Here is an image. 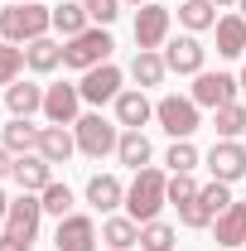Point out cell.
Instances as JSON below:
<instances>
[{
  "label": "cell",
  "mask_w": 246,
  "mask_h": 251,
  "mask_svg": "<svg viewBox=\"0 0 246 251\" xmlns=\"http://www.w3.org/2000/svg\"><path fill=\"white\" fill-rule=\"evenodd\" d=\"M237 82H242V92H246V63H242V77H237Z\"/></svg>",
  "instance_id": "42"
},
{
  "label": "cell",
  "mask_w": 246,
  "mask_h": 251,
  "mask_svg": "<svg viewBox=\"0 0 246 251\" xmlns=\"http://www.w3.org/2000/svg\"><path fill=\"white\" fill-rule=\"evenodd\" d=\"M111 34L92 25V29H82L77 39H63V68H73V73H87V68H101V63H111Z\"/></svg>",
  "instance_id": "5"
},
{
  "label": "cell",
  "mask_w": 246,
  "mask_h": 251,
  "mask_svg": "<svg viewBox=\"0 0 246 251\" xmlns=\"http://www.w3.org/2000/svg\"><path fill=\"white\" fill-rule=\"evenodd\" d=\"M53 29V10L49 5H5L0 10V39L5 44H34Z\"/></svg>",
  "instance_id": "2"
},
{
  "label": "cell",
  "mask_w": 246,
  "mask_h": 251,
  "mask_svg": "<svg viewBox=\"0 0 246 251\" xmlns=\"http://www.w3.org/2000/svg\"><path fill=\"white\" fill-rule=\"evenodd\" d=\"M10 5H34V0H10Z\"/></svg>",
  "instance_id": "44"
},
{
  "label": "cell",
  "mask_w": 246,
  "mask_h": 251,
  "mask_svg": "<svg viewBox=\"0 0 246 251\" xmlns=\"http://www.w3.org/2000/svg\"><path fill=\"white\" fill-rule=\"evenodd\" d=\"M164 203H169V174L154 169V164H145V169L125 184V213L135 222H154L164 213Z\"/></svg>",
  "instance_id": "1"
},
{
  "label": "cell",
  "mask_w": 246,
  "mask_h": 251,
  "mask_svg": "<svg viewBox=\"0 0 246 251\" xmlns=\"http://www.w3.org/2000/svg\"><path fill=\"white\" fill-rule=\"evenodd\" d=\"M150 135H145V130H121V145H116V159H121L125 169H130V174H140V169H145V164H150Z\"/></svg>",
  "instance_id": "26"
},
{
  "label": "cell",
  "mask_w": 246,
  "mask_h": 251,
  "mask_svg": "<svg viewBox=\"0 0 246 251\" xmlns=\"http://www.w3.org/2000/svg\"><path fill=\"white\" fill-rule=\"evenodd\" d=\"M5 111H10V116H25V121L39 116V111H44V87H39V82H25V77L10 82V87H5Z\"/></svg>",
  "instance_id": "19"
},
{
  "label": "cell",
  "mask_w": 246,
  "mask_h": 251,
  "mask_svg": "<svg viewBox=\"0 0 246 251\" xmlns=\"http://www.w3.org/2000/svg\"><path fill=\"white\" fill-rule=\"evenodd\" d=\"M213 130H217V140H242V135H246V106H242V101L217 106V111H213Z\"/></svg>",
  "instance_id": "28"
},
{
  "label": "cell",
  "mask_w": 246,
  "mask_h": 251,
  "mask_svg": "<svg viewBox=\"0 0 246 251\" xmlns=\"http://www.w3.org/2000/svg\"><path fill=\"white\" fill-rule=\"evenodd\" d=\"M203 164H208V174L217 184H237V179H246V145L242 140H213Z\"/></svg>",
  "instance_id": "8"
},
{
  "label": "cell",
  "mask_w": 246,
  "mask_h": 251,
  "mask_svg": "<svg viewBox=\"0 0 246 251\" xmlns=\"http://www.w3.org/2000/svg\"><path fill=\"white\" fill-rule=\"evenodd\" d=\"M10 184L20 188V193H44V188L53 184V164L29 150V155H15V169H10Z\"/></svg>",
  "instance_id": "13"
},
{
  "label": "cell",
  "mask_w": 246,
  "mask_h": 251,
  "mask_svg": "<svg viewBox=\"0 0 246 251\" xmlns=\"http://www.w3.org/2000/svg\"><path fill=\"white\" fill-rule=\"evenodd\" d=\"M130 77H135V87L145 92V87H159L164 77H169V63L159 49H135V58H130Z\"/></svg>",
  "instance_id": "18"
},
{
  "label": "cell",
  "mask_w": 246,
  "mask_h": 251,
  "mask_svg": "<svg viewBox=\"0 0 246 251\" xmlns=\"http://www.w3.org/2000/svg\"><path fill=\"white\" fill-rule=\"evenodd\" d=\"M39 222H44V203H39V193H20V198H10L5 232H15V237L34 242V237H39Z\"/></svg>",
  "instance_id": "14"
},
{
  "label": "cell",
  "mask_w": 246,
  "mask_h": 251,
  "mask_svg": "<svg viewBox=\"0 0 246 251\" xmlns=\"http://www.w3.org/2000/svg\"><path fill=\"white\" fill-rule=\"evenodd\" d=\"M237 15H242V20H246V0H237Z\"/></svg>",
  "instance_id": "41"
},
{
  "label": "cell",
  "mask_w": 246,
  "mask_h": 251,
  "mask_svg": "<svg viewBox=\"0 0 246 251\" xmlns=\"http://www.w3.org/2000/svg\"><path fill=\"white\" fill-rule=\"evenodd\" d=\"M82 29H92V15H87L82 0H63V5H53V34H58V39H77Z\"/></svg>",
  "instance_id": "24"
},
{
  "label": "cell",
  "mask_w": 246,
  "mask_h": 251,
  "mask_svg": "<svg viewBox=\"0 0 246 251\" xmlns=\"http://www.w3.org/2000/svg\"><path fill=\"white\" fill-rule=\"evenodd\" d=\"M39 155L49 159V164H68V159L77 155L73 126H44V130H39Z\"/></svg>",
  "instance_id": "17"
},
{
  "label": "cell",
  "mask_w": 246,
  "mask_h": 251,
  "mask_svg": "<svg viewBox=\"0 0 246 251\" xmlns=\"http://www.w3.org/2000/svg\"><path fill=\"white\" fill-rule=\"evenodd\" d=\"M237 92H242V82H237L232 73H208V68H203V73L193 77V92H188V97H193L198 106L217 111V106H232V101H237Z\"/></svg>",
  "instance_id": "9"
},
{
  "label": "cell",
  "mask_w": 246,
  "mask_h": 251,
  "mask_svg": "<svg viewBox=\"0 0 246 251\" xmlns=\"http://www.w3.org/2000/svg\"><path fill=\"white\" fill-rule=\"evenodd\" d=\"M10 169H15V155H10V150H5V145H0V184H5V179H10Z\"/></svg>",
  "instance_id": "38"
},
{
  "label": "cell",
  "mask_w": 246,
  "mask_h": 251,
  "mask_svg": "<svg viewBox=\"0 0 246 251\" xmlns=\"http://www.w3.org/2000/svg\"><path fill=\"white\" fill-rule=\"evenodd\" d=\"M39 130H44V126L25 121V116H10V126L0 130V145H5L10 155H29V150H39Z\"/></svg>",
  "instance_id": "25"
},
{
  "label": "cell",
  "mask_w": 246,
  "mask_h": 251,
  "mask_svg": "<svg viewBox=\"0 0 246 251\" xmlns=\"http://www.w3.org/2000/svg\"><path fill=\"white\" fill-rule=\"evenodd\" d=\"M82 116V92H77V82H53V87H44V121L49 126H77Z\"/></svg>",
  "instance_id": "10"
},
{
  "label": "cell",
  "mask_w": 246,
  "mask_h": 251,
  "mask_svg": "<svg viewBox=\"0 0 246 251\" xmlns=\"http://www.w3.org/2000/svg\"><path fill=\"white\" fill-rule=\"evenodd\" d=\"M121 5H150V0H121Z\"/></svg>",
  "instance_id": "43"
},
{
  "label": "cell",
  "mask_w": 246,
  "mask_h": 251,
  "mask_svg": "<svg viewBox=\"0 0 246 251\" xmlns=\"http://www.w3.org/2000/svg\"><path fill=\"white\" fill-rule=\"evenodd\" d=\"M5 213H10V193H5V184H0V222H5Z\"/></svg>",
  "instance_id": "39"
},
{
  "label": "cell",
  "mask_w": 246,
  "mask_h": 251,
  "mask_svg": "<svg viewBox=\"0 0 246 251\" xmlns=\"http://www.w3.org/2000/svg\"><path fill=\"white\" fill-rule=\"evenodd\" d=\"M101 242V232H97V222L87 213H68L58 218V232H53V251H97Z\"/></svg>",
  "instance_id": "12"
},
{
  "label": "cell",
  "mask_w": 246,
  "mask_h": 251,
  "mask_svg": "<svg viewBox=\"0 0 246 251\" xmlns=\"http://www.w3.org/2000/svg\"><path fill=\"white\" fill-rule=\"evenodd\" d=\"M164 164H169V174H193V169L203 164V155H198V145H193V140H174V145H169V155H164Z\"/></svg>",
  "instance_id": "30"
},
{
  "label": "cell",
  "mask_w": 246,
  "mask_h": 251,
  "mask_svg": "<svg viewBox=\"0 0 246 251\" xmlns=\"http://www.w3.org/2000/svg\"><path fill=\"white\" fill-rule=\"evenodd\" d=\"M179 222H184L188 232H203V227H213V213L203 208V198H193V203H184V208H179Z\"/></svg>",
  "instance_id": "35"
},
{
  "label": "cell",
  "mask_w": 246,
  "mask_h": 251,
  "mask_svg": "<svg viewBox=\"0 0 246 251\" xmlns=\"http://www.w3.org/2000/svg\"><path fill=\"white\" fill-rule=\"evenodd\" d=\"M159 53H164V63H169V73H179V77H198V73L208 68V49H203L198 34H179V39H169Z\"/></svg>",
  "instance_id": "6"
},
{
  "label": "cell",
  "mask_w": 246,
  "mask_h": 251,
  "mask_svg": "<svg viewBox=\"0 0 246 251\" xmlns=\"http://www.w3.org/2000/svg\"><path fill=\"white\" fill-rule=\"evenodd\" d=\"M198 198H203V208L213 213V222H217V213H227V208L237 203V198H232V184H217V179L198 188Z\"/></svg>",
  "instance_id": "33"
},
{
  "label": "cell",
  "mask_w": 246,
  "mask_h": 251,
  "mask_svg": "<svg viewBox=\"0 0 246 251\" xmlns=\"http://www.w3.org/2000/svg\"><path fill=\"white\" fill-rule=\"evenodd\" d=\"M169 29H174V15L164 5H140L135 10V49H164L169 44Z\"/></svg>",
  "instance_id": "11"
},
{
  "label": "cell",
  "mask_w": 246,
  "mask_h": 251,
  "mask_svg": "<svg viewBox=\"0 0 246 251\" xmlns=\"http://www.w3.org/2000/svg\"><path fill=\"white\" fill-rule=\"evenodd\" d=\"M213 5H217V10H227V5H237V0H213Z\"/></svg>",
  "instance_id": "40"
},
{
  "label": "cell",
  "mask_w": 246,
  "mask_h": 251,
  "mask_svg": "<svg viewBox=\"0 0 246 251\" xmlns=\"http://www.w3.org/2000/svg\"><path fill=\"white\" fill-rule=\"evenodd\" d=\"M179 247V232L169 227V222H140V251H174Z\"/></svg>",
  "instance_id": "29"
},
{
  "label": "cell",
  "mask_w": 246,
  "mask_h": 251,
  "mask_svg": "<svg viewBox=\"0 0 246 251\" xmlns=\"http://www.w3.org/2000/svg\"><path fill=\"white\" fill-rule=\"evenodd\" d=\"M179 25H184V34H208L217 25V5L213 0H179Z\"/></svg>",
  "instance_id": "27"
},
{
  "label": "cell",
  "mask_w": 246,
  "mask_h": 251,
  "mask_svg": "<svg viewBox=\"0 0 246 251\" xmlns=\"http://www.w3.org/2000/svg\"><path fill=\"white\" fill-rule=\"evenodd\" d=\"M213 34H217V53L222 58H246V20L242 15H217Z\"/></svg>",
  "instance_id": "20"
},
{
  "label": "cell",
  "mask_w": 246,
  "mask_h": 251,
  "mask_svg": "<svg viewBox=\"0 0 246 251\" xmlns=\"http://www.w3.org/2000/svg\"><path fill=\"white\" fill-rule=\"evenodd\" d=\"M213 237H217V247L242 251V242H246V203H232L227 213H217V222H213Z\"/></svg>",
  "instance_id": "22"
},
{
  "label": "cell",
  "mask_w": 246,
  "mask_h": 251,
  "mask_svg": "<svg viewBox=\"0 0 246 251\" xmlns=\"http://www.w3.org/2000/svg\"><path fill=\"white\" fill-rule=\"evenodd\" d=\"M101 242H106V251H130L140 247V222L130 218V213H111V218H101Z\"/></svg>",
  "instance_id": "21"
},
{
  "label": "cell",
  "mask_w": 246,
  "mask_h": 251,
  "mask_svg": "<svg viewBox=\"0 0 246 251\" xmlns=\"http://www.w3.org/2000/svg\"><path fill=\"white\" fill-rule=\"evenodd\" d=\"M154 121H159V130H164L169 140H193V130L203 126V106H198L193 97L169 92V97L154 101Z\"/></svg>",
  "instance_id": "3"
},
{
  "label": "cell",
  "mask_w": 246,
  "mask_h": 251,
  "mask_svg": "<svg viewBox=\"0 0 246 251\" xmlns=\"http://www.w3.org/2000/svg\"><path fill=\"white\" fill-rule=\"evenodd\" d=\"M39 203H44V213H53V218H68V213H73V188L53 179V184L39 193Z\"/></svg>",
  "instance_id": "31"
},
{
  "label": "cell",
  "mask_w": 246,
  "mask_h": 251,
  "mask_svg": "<svg viewBox=\"0 0 246 251\" xmlns=\"http://www.w3.org/2000/svg\"><path fill=\"white\" fill-rule=\"evenodd\" d=\"M25 68L29 73H53V68H63V39L44 34V39L25 44Z\"/></svg>",
  "instance_id": "23"
},
{
  "label": "cell",
  "mask_w": 246,
  "mask_h": 251,
  "mask_svg": "<svg viewBox=\"0 0 246 251\" xmlns=\"http://www.w3.org/2000/svg\"><path fill=\"white\" fill-rule=\"evenodd\" d=\"M34 242H25V237H15V232H0V251H29Z\"/></svg>",
  "instance_id": "37"
},
{
  "label": "cell",
  "mask_w": 246,
  "mask_h": 251,
  "mask_svg": "<svg viewBox=\"0 0 246 251\" xmlns=\"http://www.w3.org/2000/svg\"><path fill=\"white\" fill-rule=\"evenodd\" d=\"M87 203H92V213L111 218L116 208H125V184L116 174H92L87 179Z\"/></svg>",
  "instance_id": "16"
},
{
  "label": "cell",
  "mask_w": 246,
  "mask_h": 251,
  "mask_svg": "<svg viewBox=\"0 0 246 251\" xmlns=\"http://www.w3.org/2000/svg\"><path fill=\"white\" fill-rule=\"evenodd\" d=\"M121 82H125L121 68H116V63H101V68H87V73H82L77 92H82V101H87V106H106V101H116V97L125 92Z\"/></svg>",
  "instance_id": "7"
},
{
  "label": "cell",
  "mask_w": 246,
  "mask_h": 251,
  "mask_svg": "<svg viewBox=\"0 0 246 251\" xmlns=\"http://www.w3.org/2000/svg\"><path fill=\"white\" fill-rule=\"evenodd\" d=\"M198 179H193V174H169V203H174V208H184V203H193V198H198Z\"/></svg>",
  "instance_id": "34"
},
{
  "label": "cell",
  "mask_w": 246,
  "mask_h": 251,
  "mask_svg": "<svg viewBox=\"0 0 246 251\" xmlns=\"http://www.w3.org/2000/svg\"><path fill=\"white\" fill-rule=\"evenodd\" d=\"M87 5V15H92V25H116V15H121V0H82Z\"/></svg>",
  "instance_id": "36"
},
{
  "label": "cell",
  "mask_w": 246,
  "mask_h": 251,
  "mask_svg": "<svg viewBox=\"0 0 246 251\" xmlns=\"http://www.w3.org/2000/svg\"><path fill=\"white\" fill-rule=\"evenodd\" d=\"M20 73H25V49L20 44H0V87L20 82Z\"/></svg>",
  "instance_id": "32"
},
{
  "label": "cell",
  "mask_w": 246,
  "mask_h": 251,
  "mask_svg": "<svg viewBox=\"0 0 246 251\" xmlns=\"http://www.w3.org/2000/svg\"><path fill=\"white\" fill-rule=\"evenodd\" d=\"M111 106H116V126H121V130H145V126L154 121V101L140 92V87H125Z\"/></svg>",
  "instance_id": "15"
},
{
  "label": "cell",
  "mask_w": 246,
  "mask_h": 251,
  "mask_svg": "<svg viewBox=\"0 0 246 251\" xmlns=\"http://www.w3.org/2000/svg\"><path fill=\"white\" fill-rule=\"evenodd\" d=\"M73 135H77V155H87V159H106L121 145V126L106 121L101 111H82L77 126H73Z\"/></svg>",
  "instance_id": "4"
}]
</instances>
